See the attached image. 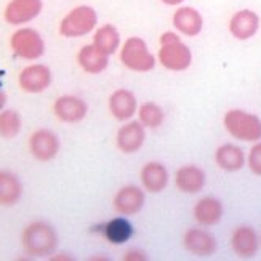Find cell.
I'll return each mask as SVG.
<instances>
[{
    "instance_id": "obj_29",
    "label": "cell",
    "mask_w": 261,
    "mask_h": 261,
    "mask_svg": "<svg viewBox=\"0 0 261 261\" xmlns=\"http://www.w3.org/2000/svg\"><path fill=\"white\" fill-rule=\"evenodd\" d=\"M123 259L125 261H146L147 256H144V253L140 250H130V252H127L125 256H123Z\"/></svg>"
},
{
    "instance_id": "obj_16",
    "label": "cell",
    "mask_w": 261,
    "mask_h": 261,
    "mask_svg": "<svg viewBox=\"0 0 261 261\" xmlns=\"http://www.w3.org/2000/svg\"><path fill=\"white\" fill-rule=\"evenodd\" d=\"M261 247L259 236L252 226H237L231 234V248L237 258L252 259Z\"/></svg>"
},
{
    "instance_id": "obj_11",
    "label": "cell",
    "mask_w": 261,
    "mask_h": 261,
    "mask_svg": "<svg viewBox=\"0 0 261 261\" xmlns=\"http://www.w3.org/2000/svg\"><path fill=\"white\" fill-rule=\"evenodd\" d=\"M183 247L192 256L210 258L217 252V239L210 231L203 229V226H197L186 229L183 234Z\"/></svg>"
},
{
    "instance_id": "obj_28",
    "label": "cell",
    "mask_w": 261,
    "mask_h": 261,
    "mask_svg": "<svg viewBox=\"0 0 261 261\" xmlns=\"http://www.w3.org/2000/svg\"><path fill=\"white\" fill-rule=\"evenodd\" d=\"M247 167L255 175L261 176V140L253 143L250 151L247 154Z\"/></svg>"
},
{
    "instance_id": "obj_21",
    "label": "cell",
    "mask_w": 261,
    "mask_h": 261,
    "mask_svg": "<svg viewBox=\"0 0 261 261\" xmlns=\"http://www.w3.org/2000/svg\"><path fill=\"white\" fill-rule=\"evenodd\" d=\"M213 161L223 172L236 173L247 165V155L242 151V147H239L237 144L223 143L221 146L217 147V151H215Z\"/></svg>"
},
{
    "instance_id": "obj_12",
    "label": "cell",
    "mask_w": 261,
    "mask_h": 261,
    "mask_svg": "<svg viewBox=\"0 0 261 261\" xmlns=\"http://www.w3.org/2000/svg\"><path fill=\"white\" fill-rule=\"evenodd\" d=\"M146 203V191L143 186L127 185L122 186L112 199V207L119 215L123 217H133L140 213Z\"/></svg>"
},
{
    "instance_id": "obj_31",
    "label": "cell",
    "mask_w": 261,
    "mask_h": 261,
    "mask_svg": "<svg viewBox=\"0 0 261 261\" xmlns=\"http://www.w3.org/2000/svg\"><path fill=\"white\" fill-rule=\"evenodd\" d=\"M5 105H7V95L2 90V85H0V111L5 108Z\"/></svg>"
},
{
    "instance_id": "obj_23",
    "label": "cell",
    "mask_w": 261,
    "mask_h": 261,
    "mask_svg": "<svg viewBox=\"0 0 261 261\" xmlns=\"http://www.w3.org/2000/svg\"><path fill=\"white\" fill-rule=\"evenodd\" d=\"M77 64L85 74L98 75L108 69L109 55L96 48L93 43H88L77 51Z\"/></svg>"
},
{
    "instance_id": "obj_20",
    "label": "cell",
    "mask_w": 261,
    "mask_h": 261,
    "mask_svg": "<svg viewBox=\"0 0 261 261\" xmlns=\"http://www.w3.org/2000/svg\"><path fill=\"white\" fill-rule=\"evenodd\" d=\"M140 181L146 192H149V194H159V192H162L168 186L170 173L162 162L149 161L140 170Z\"/></svg>"
},
{
    "instance_id": "obj_32",
    "label": "cell",
    "mask_w": 261,
    "mask_h": 261,
    "mask_svg": "<svg viewBox=\"0 0 261 261\" xmlns=\"http://www.w3.org/2000/svg\"><path fill=\"white\" fill-rule=\"evenodd\" d=\"M259 241H261V236H259Z\"/></svg>"
},
{
    "instance_id": "obj_1",
    "label": "cell",
    "mask_w": 261,
    "mask_h": 261,
    "mask_svg": "<svg viewBox=\"0 0 261 261\" xmlns=\"http://www.w3.org/2000/svg\"><path fill=\"white\" fill-rule=\"evenodd\" d=\"M157 64L170 72H185L192 64V51L176 31H165L159 37Z\"/></svg>"
},
{
    "instance_id": "obj_7",
    "label": "cell",
    "mask_w": 261,
    "mask_h": 261,
    "mask_svg": "<svg viewBox=\"0 0 261 261\" xmlns=\"http://www.w3.org/2000/svg\"><path fill=\"white\" fill-rule=\"evenodd\" d=\"M28 146L34 159H37L40 162H50L60 154L61 141L53 130L39 128L31 133Z\"/></svg>"
},
{
    "instance_id": "obj_9",
    "label": "cell",
    "mask_w": 261,
    "mask_h": 261,
    "mask_svg": "<svg viewBox=\"0 0 261 261\" xmlns=\"http://www.w3.org/2000/svg\"><path fill=\"white\" fill-rule=\"evenodd\" d=\"M53 82V74L48 66L36 63L29 64L18 75V85L24 93H43Z\"/></svg>"
},
{
    "instance_id": "obj_4",
    "label": "cell",
    "mask_w": 261,
    "mask_h": 261,
    "mask_svg": "<svg viewBox=\"0 0 261 261\" xmlns=\"http://www.w3.org/2000/svg\"><path fill=\"white\" fill-rule=\"evenodd\" d=\"M119 58L123 67L138 74L151 72L157 66V56L149 50L147 42L138 36H132L122 43Z\"/></svg>"
},
{
    "instance_id": "obj_3",
    "label": "cell",
    "mask_w": 261,
    "mask_h": 261,
    "mask_svg": "<svg viewBox=\"0 0 261 261\" xmlns=\"http://www.w3.org/2000/svg\"><path fill=\"white\" fill-rule=\"evenodd\" d=\"M223 127L234 140L256 143L261 140V117L239 108L224 112Z\"/></svg>"
},
{
    "instance_id": "obj_19",
    "label": "cell",
    "mask_w": 261,
    "mask_h": 261,
    "mask_svg": "<svg viewBox=\"0 0 261 261\" xmlns=\"http://www.w3.org/2000/svg\"><path fill=\"white\" fill-rule=\"evenodd\" d=\"M207 185L205 170L194 164L181 165L175 172V186L185 194H199Z\"/></svg>"
},
{
    "instance_id": "obj_6",
    "label": "cell",
    "mask_w": 261,
    "mask_h": 261,
    "mask_svg": "<svg viewBox=\"0 0 261 261\" xmlns=\"http://www.w3.org/2000/svg\"><path fill=\"white\" fill-rule=\"evenodd\" d=\"M10 48L15 56L26 61H36L45 55L47 45L42 34L29 26L18 28L10 37Z\"/></svg>"
},
{
    "instance_id": "obj_25",
    "label": "cell",
    "mask_w": 261,
    "mask_h": 261,
    "mask_svg": "<svg viewBox=\"0 0 261 261\" xmlns=\"http://www.w3.org/2000/svg\"><path fill=\"white\" fill-rule=\"evenodd\" d=\"M92 43L106 55H114L122 47L120 32L114 24H103L95 29Z\"/></svg>"
},
{
    "instance_id": "obj_8",
    "label": "cell",
    "mask_w": 261,
    "mask_h": 261,
    "mask_svg": "<svg viewBox=\"0 0 261 261\" xmlns=\"http://www.w3.org/2000/svg\"><path fill=\"white\" fill-rule=\"evenodd\" d=\"M43 10V0H10L4 8L7 24L21 28L36 19Z\"/></svg>"
},
{
    "instance_id": "obj_18",
    "label": "cell",
    "mask_w": 261,
    "mask_h": 261,
    "mask_svg": "<svg viewBox=\"0 0 261 261\" xmlns=\"http://www.w3.org/2000/svg\"><path fill=\"white\" fill-rule=\"evenodd\" d=\"M53 114L64 123H77L87 117L88 106L82 98L74 95H63L55 99Z\"/></svg>"
},
{
    "instance_id": "obj_24",
    "label": "cell",
    "mask_w": 261,
    "mask_h": 261,
    "mask_svg": "<svg viewBox=\"0 0 261 261\" xmlns=\"http://www.w3.org/2000/svg\"><path fill=\"white\" fill-rule=\"evenodd\" d=\"M22 197V183L13 172L0 170V207H15Z\"/></svg>"
},
{
    "instance_id": "obj_5",
    "label": "cell",
    "mask_w": 261,
    "mask_h": 261,
    "mask_svg": "<svg viewBox=\"0 0 261 261\" xmlns=\"http://www.w3.org/2000/svg\"><path fill=\"white\" fill-rule=\"evenodd\" d=\"M98 28V13L90 5H77L63 16L58 26L60 36L66 39H79L95 32Z\"/></svg>"
},
{
    "instance_id": "obj_13",
    "label": "cell",
    "mask_w": 261,
    "mask_h": 261,
    "mask_svg": "<svg viewBox=\"0 0 261 261\" xmlns=\"http://www.w3.org/2000/svg\"><path fill=\"white\" fill-rule=\"evenodd\" d=\"M146 127L136 120L123 122V125L116 133V146L122 154H135L138 152L146 143Z\"/></svg>"
},
{
    "instance_id": "obj_14",
    "label": "cell",
    "mask_w": 261,
    "mask_h": 261,
    "mask_svg": "<svg viewBox=\"0 0 261 261\" xmlns=\"http://www.w3.org/2000/svg\"><path fill=\"white\" fill-rule=\"evenodd\" d=\"M172 24L179 36L192 39L197 37L203 31L205 21H203V16L197 8L189 5H179L172 16Z\"/></svg>"
},
{
    "instance_id": "obj_30",
    "label": "cell",
    "mask_w": 261,
    "mask_h": 261,
    "mask_svg": "<svg viewBox=\"0 0 261 261\" xmlns=\"http://www.w3.org/2000/svg\"><path fill=\"white\" fill-rule=\"evenodd\" d=\"M161 2L167 7H179V5H183L186 0H161Z\"/></svg>"
},
{
    "instance_id": "obj_2",
    "label": "cell",
    "mask_w": 261,
    "mask_h": 261,
    "mask_svg": "<svg viewBox=\"0 0 261 261\" xmlns=\"http://www.w3.org/2000/svg\"><path fill=\"white\" fill-rule=\"evenodd\" d=\"M58 234L55 228L43 220L29 223L21 232V245L31 258H48L56 252Z\"/></svg>"
},
{
    "instance_id": "obj_22",
    "label": "cell",
    "mask_w": 261,
    "mask_h": 261,
    "mask_svg": "<svg viewBox=\"0 0 261 261\" xmlns=\"http://www.w3.org/2000/svg\"><path fill=\"white\" fill-rule=\"evenodd\" d=\"M224 215L223 202L213 196H205L196 202L194 208H192V217L196 223L203 228H212V226L218 224Z\"/></svg>"
},
{
    "instance_id": "obj_10",
    "label": "cell",
    "mask_w": 261,
    "mask_h": 261,
    "mask_svg": "<svg viewBox=\"0 0 261 261\" xmlns=\"http://www.w3.org/2000/svg\"><path fill=\"white\" fill-rule=\"evenodd\" d=\"M259 26H261V18L255 10L241 8L234 11V15L231 16L228 22V31L236 40L245 42L256 36Z\"/></svg>"
},
{
    "instance_id": "obj_26",
    "label": "cell",
    "mask_w": 261,
    "mask_h": 261,
    "mask_svg": "<svg viewBox=\"0 0 261 261\" xmlns=\"http://www.w3.org/2000/svg\"><path fill=\"white\" fill-rule=\"evenodd\" d=\"M136 117H138V122L143 123V127H146V130H157L165 122V111L155 101H146L138 106Z\"/></svg>"
},
{
    "instance_id": "obj_15",
    "label": "cell",
    "mask_w": 261,
    "mask_h": 261,
    "mask_svg": "<svg viewBox=\"0 0 261 261\" xmlns=\"http://www.w3.org/2000/svg\"><path fill=\"white\" fill-rule=\"evenodd\" d=\"M138 99L136 95L128 88H117L111 93L108 99V109L111 116L119 122L132 120L138 112Z\"/></svg>"
},
{
    "instance_id": "obj_27",
    "label": "cell",
    "mask_w": 261,
    "mask_h": 261,
    "mask_svg": "<svg viewBox=\"0 0 261 261\" xmlns=\"http://www.w3.org/2000/svg\"><path fill=\"white\" fill-rule=\"evenodd\" d=\"M22 127V120L19 112L15 109L0 111V136L4 140H13L19 135Z\"/></svg>"
},
{
    "instance_id": "obj_17",
    "label": "cell",
    "mask_w": 261,
    "mask_h": 261,
    "mask_svg": "<svg viewBox=\"0 0 261 261\" xmlns=\"http://www.w3.org/2000/svg\"><path fill=\"white\" fill-rule=\"evenodd\" d=\"M95 231L103 236L106 242H109L111 245H123L132 241V237L135 236L133 223L128 220V217H123V215L101 223L99 226H96Z\"/></svg>"
}]
</instances>
